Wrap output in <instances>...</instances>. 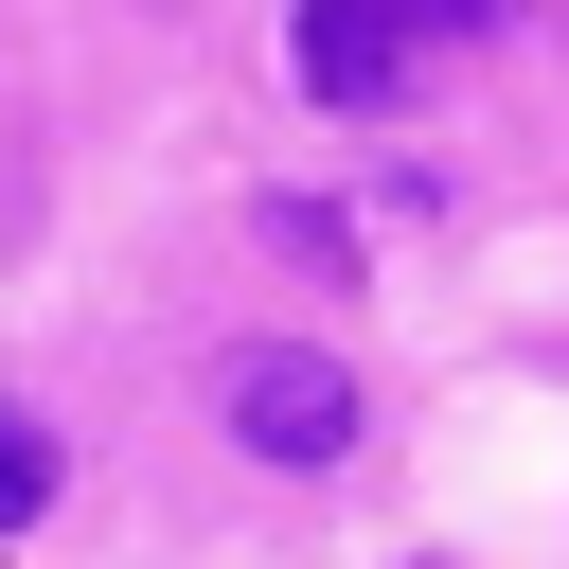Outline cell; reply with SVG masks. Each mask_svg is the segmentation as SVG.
I'll use <instances>...</instances> for the list:
<instances>
[{"instance_id": "obj_4", "label": "cell", "mask_w": 569, "mask_h": 569, "mask_svg": "<svg viewBox=\"0 0 569 569\" xmlns=\"http://www.w3.org/2000/svg\"><path fill=\"white\" fill-rule=\"evenodd\" d=\"M498 18H516V0H427V36H498Z\"/></svg>"}, {"instance_id": "obj_2", "label": "cell", "mask_w": 569, "mask_h": 569, "mask_svg": "<svg viewBox=\"0 0 569 569\" xmlns=\"http://www.w3.org/2000/svg\"><path fill=\"white\" fill-rule=\"evenodd\" d=\"M409 53H427V0H302V89L320 107H391Z\"/></svg>"}, {"instance_id": "obj_3", "label": "cell", "mask_w": 569, "mask_h": 569, "mask_svg": "<svg viewBox=\"0 0 569 569\" xmlns=\"http://www.w3.org/2000/svg\"><path fill=\"white\" fill-rule=\"evenodd\" d=\"M36 498H53V427H36V409H0V533H18Z\"/></svg>"}, {"instance_id": "obj_1", "label": "cell", "mask_w": 569, "mask_h": 569, "mask_svg": "<svg viewBox=\"0 0 569 569\" xmlns=\"http://www.w3.org/2000/svg\"><path fill=\"white\" fill-rule=\"evenodd\" d=\"M213 409H231L249 462H338V445H356V373L302 356V338H249V356L213 373Z\"/></svg>"}]
</instances>
